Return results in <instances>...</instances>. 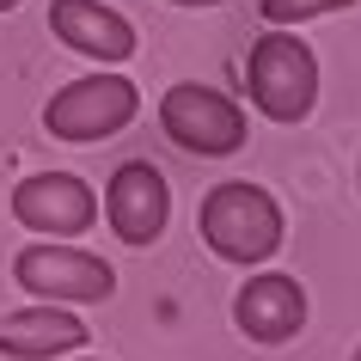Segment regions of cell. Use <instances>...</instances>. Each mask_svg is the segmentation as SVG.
<instances>
[{
	"instance_id": "6da1fadb",
	"label": "cell",
	"mask_w": 361,
	"mask_h": 361,
	"mask_svg": "<svg viewBox=\"0 0 361 361\" xmlns=\"http://www.w3.org/2000/svg\"><path fill=\"white\" fill-rule=\"evenodd\" d=\"M196 233H202V245L221 257V264H269L276 251H282V209H276V196L264 184H251V178H227V184H214L202 196V209H196Z\"/></svg>"
},
{
	"instance_id": "7a4b0ae2",
	"label": "cell",
	"mask_w": 361,
	"mask_h": 361,
	"mask_svg": "<svg viewBox=\"0 0 361 361\" xmlns=\"http://www.w3.org/2000/svg\"><path fill=\"white\" fill-rule=\"evenodd\" d=\"M245 92L269 123H306L319 104V56L306 37H282V25L269 37L251 43L245 56Z\"/></svg>"
},
{
	"instance_id": "3957f363",
	"label": "cell",
	"mask_w": 361,
	"mask_h": 361,
	"mask_svg": "<svg viewBox=\"0 0 361 361\" xmlns=\"http://www.w3.org/2000/svg\"><path fill=\"white\" fill-rule=\"evenodd\" d=\"M135 116H141V92H135V80L123 74H86V80H68L49 104H43V129L56 135V141H104V135L129 129Z\"/></svg>"
},
{
	"instance_id": "277c9868",
	"label": "cell",
	"mask_w": 361,
	"mask_h": 361,
	"mask_svg": "<svg viewBox=\"0 0 361 361\" xmlns=\"http://www.w3.org/2000/svg\"><path fill=\"white\" fill-rule=\"evenodd\" d=\"M159 129L171 135V147L196 153V159H227L245 147V111L202 80H178L159 98Z\"/></svg>"
},
{
	"instance_id": "5b68a950",
	"label": "cell",
	"mask_w": 361,
	"mask_h": 361,
	"mask_svg": "<svg viewBox=\"0 0 361 361\" xmlns=\"http://www.w3.org/2000/svg\"><path fill=\"white\" fill-rule=\"evenodd\" d=\"M13 282L31 288L37 300H61V306H86V300H111L116 294V269L92 251L68 245V239H37L13 257Z\"/></svg>"
},
{
	"instance_id": "8992f818",
	"label": "cell",
	"mask_w": 361,
	"mask_h": 361,
	"mask_svg": "<svg viewBox=\"0 0 361 361\" xmlns=\"http://www.w3.org/2000/svg\"><path fill=\"white\" fill-rule=\"evenodd\" d=\"M104 221H111V233L123 245H135V251L159 245V233H166V221H171L166 171L153 166V159H123V166L111 171V184H104Z\"/></svg>"
},
{
	"instance_id": "52a82bcc",
	"label": "cell",
	"mask_w": 361,
	"mask_h": 361,
	"mask_svg": "<svg viewBox=\"0 0 361 361\" xmlns=\"http://www.w3.org/2000/svg\"><path fill=\"white\" fill-rule=\"evenodd\" d=\"M13 221L43 239H74L98 221V196L74 171H31L25 184H13Z\"/></svg>"
},
{
	"instance_id": "ba28073f",
	"label": "cell",
	"mask_w": 361,
	"mask_h": 361,
	"mask_svg": "<svg viewBox=\"0 0 361 361\" xmlns=\"http://www.w3.org/2000/svg\"><path fill=\"white\" fill-rule=\"evenodd\" d=\"M233 324H239V337L264 343V349L300 337V324H306V288L294 282V276H282V269L251 276V282L233 294Z\"/></svg>"
},
{
	"instance_id": "9c48e42d",
	"label": "cell",
	"mask_w": 361,
	"mask_h": 361,
	"mask_svg": "<svg viewBox=\"0 0 361 361\" xmlns=\"http://www.w3.org/2000/svg\"><path fill=\"white\" fill-rule=\"evenodd\" d=\"M86 324L68 312L61 300H43V306H19L0 319V355L13 361H56V355H74L86 349Z\"/></svg>"
},
{
	"instance_id": "30bf717a",
	"label": "cell",
	"mask_w": 361,
	"mask_h": 361,
	"mask_svg": "<svg viewBox=\"0 0 361 361\" xmlns=\"http://www.w3.org/2000/svg\"><path fill=\"white\" fill-rule=\"evenodd\" d=\"M49 31H56L74 56H92L104 68L135 56V25L123 13H111L104 0H56L49 6Z\"/></svg>"
},
{
	"instance_id": "8fae6325",
	"label": "cell",
	"mask_w": 361,
	"mask_h": 361,
	"mask_svg": "<svg viewBox=\"0 0 361 361\" xmlns=\"http://www.w3.org/2000/svg\"><path fill=\"white\" fill-rule=\"evenodd\" d=\"M343 6H355V0H257L264 25H312L324 13H343Z\"/></svg>"
},
{
	"instance_id": "7c38bea8",
	"label": "cell",
	"mask_w": 361,
	"mask_h": 361,
	"mask_svg": "<svg viewBox=\"0 0 361 361\" xmlns=\"http://www.w3.org/2000/svg\"><path fill=\"white\" fill-rule=\"evenodd\" d=\"M166 6H227V0H166Z\"/></svg>"
},
{
	"instance_id": "4fadbf2b",
	"label": "cell",
	"mask_w": 361,
	"mask_h": 361,
	"mask_svg": "<svg viewBox=\"0 0 361 361\" xmlns=\"http://www.w3.org/2000/svg\"><path fill=\"white\" fill-rule=\"evenodd\" d=\"M13 6H19V0H0V13H13Z\"/></svg>"
},
{
	"instance_id": "5bb4252c",
	"label": "cell",
	"mask_w": 361,
	"mask_h": 361,
	"mask_svg": "<svg viewBox=\"0 0 361 361\" xmlns=\"http://www.w3.org/2000/svg\"><path fill=\"white\" fill-rule=\"evenodd\" d=\"M355 184H361V166H355Z\"/></svg>"
},
{
	"instance_id": "9a60e30c",
	"label": "cell",
	"mask_w": 361,
	"mask_h": 361,
	"mask_svg": "<svg viewBox=\"0 0 361 361\" xmlns=\"http://www.w3.org/2000/svg\"><path fill=\"white\" fill-rule=\"evenodd\" d=\"M80 361H98V355H80Z\"/></svg>"
},
{
	"instance_id": "2e32d148",
	"label": "cell",
	"mask_w": 361,
	"mask_h": 361,
	"mask_svg": "<svg viewBox=\"0 0 361 361\" xmlns=\"http://www.w3.org/2000/svg\"><path fill=\"white\" fill-rule=\"evenodd\" d=\"M349 361H361V349H355V355H349Z\"/></svg>"
}]
</instances>
